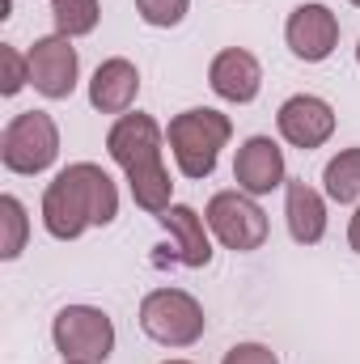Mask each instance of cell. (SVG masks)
I'll use <instances>...</instances> for the list:
<instances>
[{
  "instance_id": "1",
  "label": "cell",
  "mask_w": 360,
  "mask_h": 364,
  "mask_svg": "<svg viewBox=\"0 0 360 364\" xmlns=\"http://www.w3.org/2000/svg\"><path fill=\"white\" fill-rule=\"evenodd\" d=\"M119 216V191L110 174L93 161L60 170L43 191V229L55 242H77L93 225H110Z\"/></svg>"
},
{
  "instance_id": "2",
  "label": "cell",
  "mask_w": 360,
  "mask_h": 364,
  "mask_svg": "<svg viewBox=\"0 0 360 364\" xmlns=\"http://www.w3.org/2000/svg\"><path fill=\"white\" fill-rule=\"evenodd\" d=\"M106 153L110 161L127 174V186H132V199L162 216L170 208V170H166V157H162V127L153 114H119L106 132Z\"/></svg>"
},
{
  "instance_id": "3",
  "label": "cell",
  "mask_w": 360,
  "mask_h": 364,
  "mask_svg": "<svg viewBox=\"0 0 360 364\" xmlns=\"http://www.w3.org/2000/svg\"><path fill=\"white\" fill-rule=\"evenodd\" d=\"M229 136H233L229 114H221L212 106H191V110L174 114L170 119V132H166L182 178H208L216 170L221 149L229 144Z\"/></svg>"
},
{
  "instance_id": "4",
  "label": "cell",
  "mask_w": 360,
  "mask_h": 364,
  "mask_svg": "<svg viewBox=\"0 0 360 364\" xmlns=\"http://www.w3.org/2000/svg\"><path fill=\"white\" fill-rule=\"evenodd\" d=\"M60 157V127L47 110H21L9 119L4 136H0V161L9 174H43L51 170Z\"/></svg>"
},
{
  "instance_id": "5",
  "label": "cell",
  "mask_w": 360,
  "mask_h": 364,
  "mask_svg": "<svg viewBox=\"0 0 360 364\" xmlns=\"http://www.w3.org/2000/svg\"><path fill=\"white\" fill-rule=\"evenodd\" d=\"M203 305L182 288H153L140 301V331L162 348H191L203 335Z\"/></svg>"
},
{
  "instance_id": "6",
  "label": "cell",
  "mask_w": 360,
  "mask_h": 364,
  "mask_svg": "<svg viewBox=\"0 0 360 364\" xmlns=\"http://www.w3.org/2000/svg\"><path fill=\"white\" fill-rule=\"evenodd\" d=\"M51 343L64 360L106 364L115 352V322L97 305H64L51 322Z\"/></svg>"
},
{
  "instance_id": "7",
  "label": "cell",
  "mask_w": 360,
  "mask_h": 364,
  "mask_svg": "<svg viewBox=\"0 0 360 364\" xmlns=\"http://www.w3.org/2000/svg\"><path fill=\"white\" fill-rule=\"evenodd\" d=\"M203 220L212 229V237L233 250V255H250L268 242V212L255 203V195L246 191H216L203 208Z\"/></svg>"
},
{
  "instance_id": "8",
  "label": "cell",
  "mask_w": 360,
  "mask_h": 364,
  "mask_svg": "<svg viewBox=\"0 0 360 364\" xmlns=\"http://www.w3.org/2000/svg\"><path fill=\"white\" fill-rule=\"evenodd\" d=\"M26 55H30V85L43 93V97H51V102L73 97L77 77H81V60H77L73 38H64V34L34 38V47Z\"/></svg>"
},
{
  "instance_id": "9",
  "label": "cell",
  "mask_w": 360,
  "mask_h": 364,
  "mask_svg": "<svg viewBox=\"0 0 360 364\" xmlns=\"http://www.w3.org/2000/svg\"><path fill=\"white\" fill-rule=\"evenodd\" d=\"M284 43H288V51H292L297 60L322 64V60H331V51L339 47V17H335L327 4H318V0L297 4V9L288 13V21H284Z\"/></svg>"
},
{
  "instance_id": "10",
  "label": "cell",
  "mask_w": 360,
  "mask_h": 364,
  "mask_svg": "<svg viewBox=\"0 0 360 364\" xmlns=\"http://www.w3.org/2000/svg\"><path fill=\"white\" fill-rule=\"evenodd\" d=\"M275 127H280V136H284L292 149H301V153L322 149V144L335 136V106H331L327 97H318V93H292V97L275 110Z\"/></svg>"
},
{
  "instance_id": "11",
  "label": "cell",
  "mask_w": 360,
  "mask_h": 364,
  "mask_svg": "<svg viewBox=\"0 0 360 364\" xmlns=\"http://www.w3.org/2000/svg\"><path fill=\"white\" fill-rule=\"evenodd\" d=\"M233 182L246 195H271L275 186L288 182V166H284V149L271 136H250L242 140L238 157H233Z\"/></svg>"
},
{
  "instance_id": "12",
  "label": "cell",
  "mask_w": 360,
  "mask_h": 364,
  "mask_svg": "<svg viewBox=\"0 0 360 364\" xmlns=\"http://www.w3.org/2000/svg\"><path fill=\"white\" fill-rule=\"evenodd\" d=\"M208 85H212L216 97L246 106V102H255L259 90H263V68H259V60L246 47H225L208 64Z\"/></svg>"
},
{
  "instance_id": "13",
  "label": "cell",
  "mask_w": 360,
  "mask_h": 364,
  "mask_svg": "<svg viewBox=\"0 0 360 364\" xmlns=\"http://www.w3.org/2000/svg\"><path fill=\"white\" fill-rule=\"evenodd\" d=\"M136 93H140V68L123 55L115 60H102L97 73L90 81V106L102 114H127L136 106Z\"/></svg>"
},
{
  "instance_id": "14",
  "label": "cell",
  "mask_w": 360,
  "mask_h": 364,
  "mask_svg": "<svg viewBox=\"0 0 360 364\" xmlns=\"http://www.w3.org/2000/svg\"><path fill=\"white\" fill-rule=\"evenodd\" d=\"M162 229L174 237V259H179L182 267H208L212 263V229H208V220L195 212V208H186V203H170L162 216Z\"/></svg>"
},
{
  "instance_id": "15",
  "label": "cell",
  "mask_w": 360,
  "mask_h": 364,
  "mask_svg": "<svg viewBox=\"0 0 360 364\" xmlns=\"http://www.w3.org/2000/svg\"><path fill=\"white\" fill-rule=\"evenodd\" d=\"M284 220L297 246H318L327 237V199L309 182H284Z\"/></svg>"
},
{
  "instance_id": "16",
  "label": "cell",
  "mask_w": 360,
  "mask_h": 364,
  "mask_svg": "<svg viewBox=\"0 0 360 364\" xmlns=\"http://www.w3.org/2000/svg\"><path fill=\"white\" fill-rule=\"evenodd\" d=\"M322 182L335 203H360V149L335 153L322 170Z\"/></svg>"
},
{
  "instance_id": "17",
  "label": "cell",
  "mask_w": 360,
  "mask_h": 364,
  "mask_svg": "<svg viewBox=\"0 0 360 364\" xmlns=\"http://www.w3.org/2000/svg\"><path fill=\"white\" fill-rule=\"evenodd\" d=\"M26 237H30V216H26L21 199L17 195H0V259L13 263L26 250Z\"/></svg>"
},
{
  "instance_id": "18",
  "label": "cell",
  "mask_w": 360,
  "mask_h": 364,
  "mask_svg": "<svg viewBox=\"0 0 360 364\" xmlns=\"http://www.w3.org/2000/svg\"><path fill=\"white\" fill-rule=\"evenodd\" d=\"M51 17H55V34L64 38H81L97 30L102 4L97 0H51Z\"/></svg>"
},
{
  "instance_id": "19",
  "label": "cell",
  "mask_w": 360,
  "mask_h": 364,
  "mask_svg": "<svg viewBox=\"0 0 360 364\" xmlns=\"http://www.w3.org/2000/svg\"><path fill=\"white\" fill-rule=\"evenodd\" d=\"M30 85V55H21L13 43H0V93L13 97Z\"/></svg>"
},
{
  "instance_id": "20",
  "label": "cell",
  "mask_w": 360,
  "mask_h": 364,
  "mask_svg": "<svg viewBox=\"0 0 360 364\" xmlns=\"http://www.w3.org/2000/svg\"><path fill=\"white\" fill-rule=\"evenodd\" d=\"M186 9H191V0H136L140 21H149V26H157V30L179 26L182 17H186Z\"/></svg>"
},
{
  "instance_id": "21",
  "label": "cell",
  "mask_w": 360,
  "mask_h": 364,
  "mask_svg": "<svg viewBox=\"0 0 360 364\" xmlns=\"http://www.w3.org/2000/svg\"><path fill=\"white\" fill-rule=\"evenodd\" d=\"M221 364H280V356L271 352L268 343H233Z\"/></svg>"
},
{
  "instance_id": "22",
  "label": "cell",
  "mask_w": 360,
  "mask_h": 364,
  "mask_svg": "<svg viewBox=\"0 0 360 364\" xmlns=\"http://www.w3.org/2000/svg\"><path fill=\"white\" fill-rule=\"evenodd\" d=\"M348 246L360 255V208L352 212V220H348Z\"/></svg>"
},
{
  "instance_id": "23",
  "label": "cell",
  "mask_w": 360,
  "mask_h": 364,
  "mask_svg": "<svg viewBox=\"0 0 360 364\" xmlns=\"http://www.w3.org/2000/svg\"><path fill=\"white\" fill-rule=\"evenodd\" d=\"M162 364H191V360H162Z\"/></svg>"
},
{
  "instance_id": "24",
  "label": "cell",
  "mask_w": 360,
  "mask_h": 364,
  "mask_svg": "<svg viewBox=\"0 0 360 364\" xmlns=\"http://www.w3.org/2000/svg\"><path fill=\"white\" fill-rule=\"evenodd\" d=\"M356 64H360V43H356Z\"/></svg>"
},
{
  "instance_id": "25",
  "label": "cell",
  "mask_w": 360,
  "mask_h": 364,
  "mask_svg": "<svg viewBox=\"0 0 360 364\" xmlns=\"http://www.w3.org/2000/svg\"><path fill=\"white\" fill-rule=\"evenodd\" d=\"M348 4H356V9H360V0H348Z\"/></svg>"
},
{
  "instance_id": "26",
  "label": "cell",
  "mask_w": 360,
  "mask_h": 364,
  "mask_svg": "<svg viewBox=\"0 0 360 364\" xmlns=\"http://www.w3.org/2000/svg\"><path fill=\"white\" fill-rule=\"evenodd\" d=\"M64 364H77V360H64Z\"/></svg>"
}]
</instances>
